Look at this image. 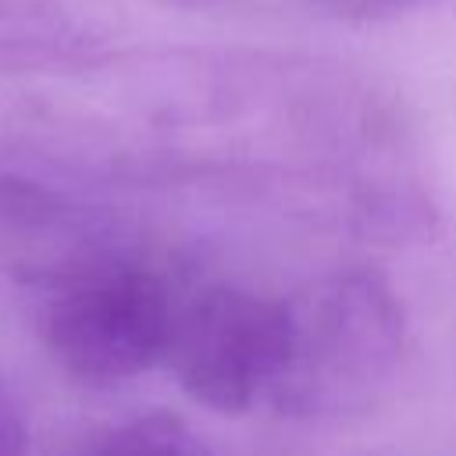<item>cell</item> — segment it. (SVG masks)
Returning a JSON list of instances; mask_svg holds the SVG:
<instances>
[{"mask_svg":"<svg viewBox=\"0 0 456 456\" xmlns=\"http://www.w3.org/2000/svg\"><path fill=\"white\" fill-rule=\"evenodd\" d=\"M285 306V363L271 388L281 413L346 417L388 388L403 363L406 317L378 271L331 274Z\"/></svg>","mask_w":456,"mask_h":456,"instance_id":"1","label":"cell"},{"mask_svg":"<svg viewBox=\"0 0 456 456\" xmlns=\"http://www.w3.org/2000/svg\"><path fill=\"white\" fill-rule=\"evenodd\" d=\"M175 306V292L153 267L128 256H86L53 278L43 338L71 378L118 385L164 360Z\"/></svg>","mask_w":456,"mask_h":456,"instance_id":"2","label":"cell"},{"mask_svg":"<svg viewBox=\"0 0 456 456\" xmlns=\"http://www.w3.org/2000/svg\"><path fill=\"white\" fill-rule=\"evenodd\" d=\"M289 306L239 285H207L175 306L164 360L182 392L214 413H242L271 395L285 363Z\"/></svg>","mask_w":456,"mask_h":456,"instance_id":"3","label":"cell"},{"mask_svg":"<svg viewBox=\"0 0 456 456\" xmlns=\"http://www.w3.org/2000/svg\"><path fill=\"white\" fill-rule=\"evenodd\" d=\"M89 456H210L207 445L171 413H142L110 428Z\"/></svg>","mask_w":456,"mask_h":456,"instance_id":"4","label":"cell"},{"mask_svg":"<svg viewBox=\"0 0 456 456\" xmlns=\"http://www.w3.org/2000/svg\"><path fill=\"white\" fill-rule=\"evenodd\" d=\"M46 28H64L43 0H0V53L36 50Z\"/></svg>","mask_w":456,"mask_h":456,"instance_id":"5","label":"cell"},{"mask_svg":"<svg viewBox=\"0 0 456 456\" xmlns=\"http://www.w3.org/2000/svg\"><path fill=\"white\" fill-rule=\"evenodd\" d=\"M28 449V431L21 420V410L7 385L0 381V456H25Z\"/></svg>","mask_w":456,"mask_h":456,"instance_id":"6","label":"cell"},{"mask_svg":"<svg viewBox=\"0 0 456 456\" xmlns=\"http://www.w3.org/2000/svg\"><path fill=\"white\" fill-rule=\"evenodd\" d=\"M175 4H214V0H175Z\"/></svg>","mask_w":456,"mask_h":456,"instance_id":"7","label":"cell"}]
</instances>
